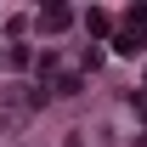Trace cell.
I'll use <instances>...</instances> for the list:
<instances>
[{"label": "cell", "instance_id": "obj_1", "mask_svg": "<svg viewBox=\"0 0 147 147\" xmlns=\"http://www.w3.org/2000/svg\"><path fill=\"white\" fill-rule=\"evenodd\" d=\"M68 23H74V11H68V6H51V11H40V28H51V34H57V28H68Z\"/></svg>", "mask_w": 147, "mask_h": 147}, {"label": "cell", "instance_id": "obj_3", "mask_svg": "<svg viewBox=\"0 0 147 147\" xmlns=\"http://www.w3.org/2000/svg\"><path fill=\"white\" fill-rule=\"evenodd\" d=\"M142 113H147V96H142Z\"/></svg>", "mask_w": 147, "mask_h": 147}, {"label": "cell", "instance_id": "obj_2", "mask_svg": "<svg viewBox=\"0 0 147 147\" xmlns=\"http://www.w3.org/2000/svg\"><path fill=\"white\" fill-rule=\"evenodd\" d=\"M85 28H91V34H108L113 23H108V11H85Z\"/></svg>", "mask_w": 147, "mask_h": 147}]
</instances>
